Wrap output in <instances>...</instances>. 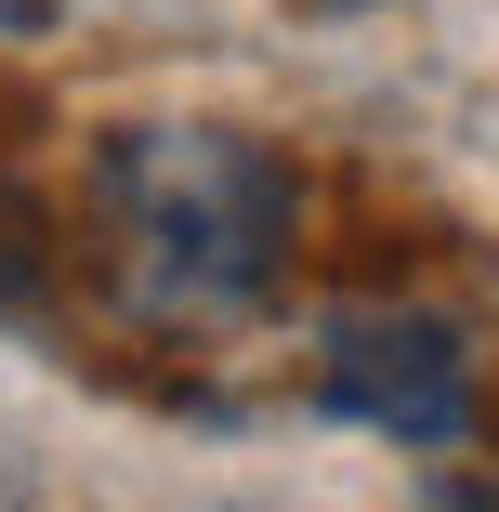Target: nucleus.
I'll return each mask as SVG.
<instances>
[{
	"label": "nucleus",
	"mask_w": 499,
	"mask_h": 512,
	"mask_svg": "<svg viewBox=\"0 0 499 512\" xmlns=\"http://www.w3.org/2000/svg\"><path fill=\"white\" fill-rule=\"evenodd\" d=\"M106 237L119 289L158 329H237L276 302L289 237H303V171L263 132H119L106 145Z\"/></svg>",
	"instance_id": "nucleus-1"
},
{
	"label": "nucleus",
	"mask_w": 499,
	"mask_h": 512,
	"mask_svg": "<svg viewBox=\"0 0 499 512\" xmlns=\"http://www.w3.org/2000/svg\"><path fill=\"white\" fill-rule=\"evenodd\" d=\"M316 407L355 434H394V447H447L473 421L460 329L447 316H329L316 329Z\"/></svg>",
	"instance_id": "nucleus-2"
},
{
	"label": "nucleus",
	"mask_w": 499,
	"mask_h": 512,
	"mask_svg": "<svg viewBox=\"0 0 499 512\" xmlns=\"http://www.w3.org/2000/svg\"><path fill=\"white\" fill-rule=\"evenodd\" d=\"M40 263H53V237H40V211H27V184H0V316L40 289Z\"/></svg>",
	"instance_id": "nucleus-3"
},
{
	"label": "nucleus",
	"mask_w": 499,
	"mask_h": 512,
	"mask_svg": "<svg viewBox=\"0 0 499 512\" xmlns=\"http://www.w3.org/2000/svg\"><path fill=\"white\" fill-rule=\"evenodd\" d=\"M421 512H499V486H434Z\"/></svg>",
	"instance_id": "nucleus-4"
}]
</instances>
